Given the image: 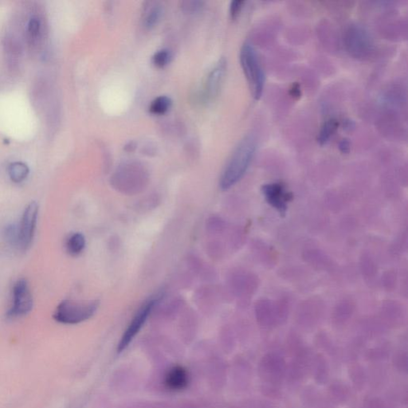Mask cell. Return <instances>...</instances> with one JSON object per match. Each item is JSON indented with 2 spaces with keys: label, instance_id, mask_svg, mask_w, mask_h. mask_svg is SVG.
Here are the masks:
<instances>
[{
  "label": "cell",
  "instance_id": "obj_10",
  "mask_svg": "<svg viewBox=\"0 0 408 408\" xmlns=\"http://www.w3.org/2000/svg\"><path fill=\"white\" fill-rule=\"evenodd\" d=\"M227 65L225 58H221L206 77L205 95L209 100H215L221 91L227 73Z\"/></svg>",
  "mask_w": 408,
  "mask_h": 408
},
{
  "label": "cell",
  "instance_id": "obj_20",
  "mask_svg": "<svg viewBox=\"0 0 408 408\" xmlns=\"http://www.w3.org/2000/svg\"><path fill=\"white\" fill-rule=\"evenodd\" d=\"M40 30V22L37 19H31L28 25L29 32L32 35H37Z\"/></svg>",
  "mask_w": 408,
  "mask_h": 408
},
{
  "label": "cell",
  "instance_id": "obj_7",
  "mask_svg": "<svg viewBox=\"0 0 408 408\" xmlns=\"http://www.w3.org/2000/svg\"><path fill=\"white\" fill-rule=\"evenodd\" d=\"M38 215L39 205L36 202L30 203L25 209L20 227L18 228L19 247L23 250H26L31 245L36 229Z\"/></svg>",
  "mask_w": 408,
  "mask_h": 408
},
{
  "label": "cell",
  "instance_id": "obj_22",
  "mask_svg": "<svg viewBox=\"0 0 408 408\" xmlns=\"http://www.w3.org/2000/svg\"><path fill=\"white\" fill-rule=\"evenodd\" d=\"M290 94L296 98L301 97V90L298 84L293 85L292 88L290 89Z\"/></svg>",
  "mask_w": 408,
  "mask_h": 408
},
{
  "label": "cell",
  "instance_id": "obj_1",
  "mask_svg": "<svg viewBox=\"0 0 408 408\" xmlns=\"http://www.w3.org/2000/svg\"><path fill=\"white\" fill-rule=\"evenodd\" d=\"M258 146V140L253 134H247L240 140L228 159L219 180L222 190L230 189L245 175Z\"/></svg>",
  "mask_w": 408,
  "mask_h": 408
},
{
  "label": "cell",
  "instance_id": "obj_3",
  "mask_svg": "<svg viewBox=\"0 0 408 408\" xmlns=\"http://www.w3.org/2000/svg\"><path fill=\"white\" fill-rule=\"evenodd\" d=\"M98 306V301L65 300L57 307L54 314V320L67 324L83 322L94 315Z\"/></svg>",
  "mask_w": 408,
  "mask_h": 408
},
{
  "label": "cell",
  "instance_id": "obj_16",
  "mask_svg": "<svg viewBox=\"0 0 408 408\" xmlns=\"http://www.w3.org/2000/svg\"><path fill=\"white\" fill-rule=\"evenodd\" d=\"M172 106V101L167 96H159L154 99L149 106V112L154 115H163Z\"/></svg>",
  "mask_w": 408,
  "mask_h": 408
},
{
  "label": "cell",
  "instance_id": "obj_18",
  "mask_svg": "<svg viewBox=\"0 0 408 408\" xmlns=\"http://www.w3.org/2000/svg\"><path fill=\"white\" fill-rule=\"evenodd\" d=\"M181 9L185 13L193 14L203 8L204 2L201 1H183L181 2Z\"/></svg>",
  "mask_w": 408,
  "mask_h": 408
},
{
  "label": "cell",
  "instance_id": "obj_17",
  "mask_svg": "<svg viewBox=\"0 0 408 408\" xmlns=\"http://www.w3.org/2000/svg\"><path fill=\"white\" fill-rule=\"evenodd\" d=\"M172 58L171 52L167 49H160L153 57V63L158 68H163L170 63Z\"/></svg>",
  "mask_w": 408,
  "mask_h": 408
},
{
  "label": "cell",
  "instance_id": "obj_12",
  "mask_svg": "<svg viewBox=\"0 0 408 408\" xmlns=\"http://www.w3.org/2000/svg\"><path fill=\"white\" fill-rule=\"evenodd\" d=\"M338 126H339V122L337 119L330 118L324 121L318 134V143L320 145L326 144L330 140V138L333 136V134H335Z\"/></svg>",
  "mask_w": 408,
  "mask_h": 408
},
{
  "label": "cell",
  "instance_id": "obj_4",
  "mask_svg": "<svg viewBox=\"0 0 408 408\" xmlns=\"http://www.w3.org/2000/svg\"><path fill=\"white\" fill-rule=\"evenodd\" d=\"M114 187L124 193H136L146 185L148 174L139 163H125L117 168L112 178Z\"/></svg>",
  "mask_w": 408,
  "mask_h": 408
},
{
  "label": "cell",
  "instance_id": "obj_13",
  "mask_svg": "<svg viewBox=\"0 0 408 408\" xmlns=\"http://www.w3.org/2000/svg\"><path fill=\"white\" fill-rule=\"evenodd\" d=\"M162 13L163 10L161 6L158 3H154L151 7H148L144 15V26L148 29L154 27L161 19Z\"/></svg>",
  "mask_w": 408,
  "mask_h": 408
},
{
  "label": "cell",
  "instance_id": "obj_8",
  "mask_svg": "<svg viewBox=\"0 0 408 408\" xmlns=\"http://www.w3.org/2000/svg\"><path fill=\"white\" fill-rule=\"evenodd\" d=\"M33 308V296L25 279H20L15 283L13 289V305L9 310L8 317L24 316L28 314Z\"/></svg>",
  "mask_w": 408,
  "mask_h": 408
},
{
  "label": "cell",
  "instance_id": "obj_19",
  "mask_svg": "<svg viewBox=\"0 0 408 408\" xmlns=\"http://www.w3.org/2000/svg\"><path fill=\"white\" fill-rule=\"evenodd\" d=\"M244 3H245L244 1H240V0H234L231 2L230 5V15L231 19L234 20L239 16Z\"/></svg>",
  "mask_w": 408,
  "mask_h": 408
},
{
  "label": "cell",
  "instance_id": "obj_5",
  "mask_svg": "<svg viewBox=\"0 0 408 408\" xmlns=\"http://www.w3.org/2000/svg\"><path fill=\"white\" fill-rule=\"evenodd\" d=\"M346 49L352 56L361 59H367L374 52V43L363 26L352 24L346 30L344 35Z\"/></svg>",
  "mask_w": 408,
  "mask_h": 408
},
{
  "label": "cell",
  "instance_id": "obj_2",
  "mask_svg": "<svg viewBox=\"0 0 408 408\" xmlns=\"http://www.w3.org/2000/svg\"><path fill=\"white\" fill-rule=\"evenodd\" d=\"M239 59L252 97L255 100H259L264 91L266 76L257 52L250 43L243 44L241 48Z\"/></svg>",
  "mask_w": 408,
  "mask_h": 408
},
{
  "label": "cell",
  "instance_id": "obj_6",
  "mask_svg": "<svg viewBox=\"0 0 408 408\" xmlns=\"http://www.w3.org/2000/svg\"><path fill=\"white\" fill-rule=\"evenodd\" d=\"M158 301H159V299L153 298L145 301L144 304L141 305V307L134 315L133 320H131V322L123 334L122 338L120 339V343L118 344V347H117V352H121L125 350L136 336L137 335L138 333L141 330L142 327L144 326V324L146 322L151 312L153 311Z\"/></svg>",
  "mask_w": 408,
  "mask_h": 408
},
{
  "label": "cell",
  "instance_id": "obj_14",
  "mask_svg": "<svg viewBox=\"0 0 408 408\" xmlns=\"http://www.w3.org/2000/svg\"><path fill=\"white\" fill-rule=\"evenodd\" d=\"M86 247V239L81 233L72 234L67 243V251L73 256L78 255Z\"/></svg>",
  "mask_w": 408,
  "mask_h": 408
},
{
  "label": "cell",
  "instance_id": "obj_9",
  "mask_svg": "<svg viewBox=\"0 0 408 408\" xmlns=\"http://www.w3.org/2000/svg\"><path fill=\"white\" fill-rule=\"evenodd\" d=\"M262 191L267 203L281 215H285L288 208V204L292 200V193L287 191L281 183L265 184L262 187Z\"/></svg>",
  "mask_w": 408,
  "mask_h": 408
},
{
  "label": "cell",
  "instance_id": "obj_21",
  "mask_svg": "<svg viewBox=\"0 0 408 408\" xmlns=\"http://www.w3.org/2000/svg\"><path fill=\"white\" fill-rule=\"evenodd\" d=\"M350 142L348 141V139H343L340 142L339 148L342 153H349L350 151Z\"/></svg>",
  "mask_w": 408,
  "mask_h": 408
},
{
  "label": "cell",
  "instance_id": "obj_15",
  "mask_svg": "<svg viewBox=\"0 0 408 408\" xmlns=\"http://www.w3.org/2000/svg\"><path fill=\"white\" fill-rule=\"evenodd\" d=\"M9 176L15 183H21L26 180L29 174V168L25 163L15 162L8 168Z\"/></svg>",
  "mask_w": 408,
  "mask_h": 408
},
{
  "label": "cell",
  "instance_id": "obj_11",
  "mask_svg": "<svg viewBox=\"0 0 408 408\" xmlns=\"http://www.w3.org/2000/svg\"><path fill=\"white\" fill-rule=\"evenodd\" d=\"M188 382V372L181 366L172 367L164 378V385L170 391H181L187 387Z\"/></svg>",
  "mask_w": 408,
  "mask_h": 408
}]
</instances>
